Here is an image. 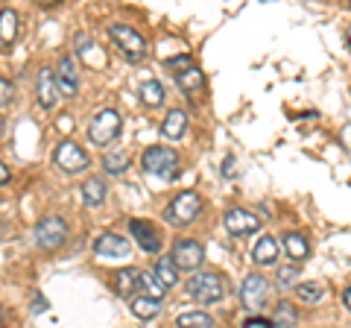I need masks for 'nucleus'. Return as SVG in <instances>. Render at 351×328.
Returning a JSON list of instances; mask_svg holds the SVG:
<instances>
[{
    "mask_svg": "<svg viewBox=\"0 0 351 328\" xmlns=\"http://www.w3.org/2000/svg\"><path fill=\"white\" fill-rule=\"evenodd\" d=\"M346 38H348V47H351V27H348V32H346Z\"/></svg>",
    "mask_w": 351,
    "mask_h": 328,
    "instance_id": "nucleus-39",
    "label": "nucleus"
},
{
    "mask_svg": "<svg viewBox=\"0 0 351 328\" xmlns=\"http://www.w3.org/2000/svg\"><path fill=\"white\" fill-rule=\"evenodd\" d=\"M80 194H82V202H85V205L97 209V205H103V202H106V194H108V191H106V182H103V179L91 176V179H85V182H82Z\"/></svg>",
    "mask_w": 351,
    "mask_h": 328,
    "instance_id": "nucleus-21",
    "label": "nucleus"
},
{
    "mask_svg": "<svg viewBox=\"0 0 351 328\" xmlns=\"http://www.w3.org/2000/svg\"><path fill=\"white\" fill-rule=\"evenodd\" d=\"M94 255L106 261H126L132 255V244L114 232H103L100 237H94Z\"/></svg>",
    "mask_w": 351,
    "mask_h": 328,
    "instance_id": "nucleus-9",
    "label": "nucleus"
},
{
    "mask_svg": "<svg viewBox=\"0 0 351 328\" xmlns=\"http://www.w3.org/2000/svg\"><path fill=\"white\" fill-rule=\"evenodd\" d=\"M12 103H15V85L6 76H0V108H9Z\"/></svg>",
    "mask_w": 351,
    "mask_h": 328,
    "instance_id": "nucleus-31",
    "label": "nucleus"
},
{
    "mask_svg": "<svg viewBox=\"0 0 351 328\" xmlns=\"http://www.w3.org/2000/svg\"><path fill=\"white\" fill-rule=\"evenodd\" d=\"M126 167H129V152L114 150V152H106L103 156V170L108 173V176H120Z\"/></svg>",
    "mask_w": 351,
    "mask_h": 328,
    "instance_id": "nucleus-24",
    "label": "nucleus"
},
{
    "mask_svg": "<svg viewBox=\"0 0 351 328\" xmlns=\"http://www.w3.org/2000/svg\"><path fill=\"white\" fill-rule=\"evenodd\" d=\"M261 229V220L252 211H243V209H232L226 214V232L232 237H243V235H252Z\"/></svg>",
    "mask_w": 351,
    "mask_h": 328,
    "instance_id": "nucleus-13",
    "label": "nucleus"
},
{
    "mask_svg": "<svg viewBox=\"0 0 351 328\" xmlns=\"http://www.w3.org/2000/svg\"><path fill=\"white\" fill-rule=\"evenodd\" d=\"M6 182H9V167L0 161V185H6Z\"/></svg>",
    "mask_w": 351,
    "mask_h": 328,
    "instance_id": "nucleus-34",
    "label": "nucleus"
},
{
    "mask_svg": "<svg viewBox=\"0 0 351 328\" xmlns=\"http://www.w3.org/2000/svg\"><path fill=\"white\" fill-rule=\"evenodd\" d=\"M184 129H188V112H184V108H170L167 117H164V124H161V135L176 141V138L184 135Z\"/></svg>",
    "mask_w": 351,
    "mask_h": 328,
    "instance_id": "nucleus-16",
    "label": "nucleus"
},
{
    "mask_svg": "<svg viewBox=\"0 0 351 328\" xmlns=\"http://www.w3.org/2000/svg\"><path fill=\"white\" fill-rule=\"evenodd\" d=\"M202 202H199V194L193 191H182L176 200L164 209V220L170 226H191L196 220V214H199Z\"/></svg>",
    "mask_w": 351,
    "mask_h": 328,
    "instance_id": "nucleus-6",
    "label": "nucleus"
},
{
    "mask_svg": "<svg viewBox=\"0 0 351 328\" xmlns=\"http://www.w3.org/2000/svg\"><path fill=\"white\" fill-rule=\"evenodd\" d=\"M295 281H299V267L287 264V267H281V270H278V276H276V284H278L281 290H290Z\"/></svg>",
    "mask_w": 351,
    "mask_h": 328,
    "instance_id": "nucleus-30",
    "label": "nucleus"
},
{
    "mask_svg": "<svg viewBox=\"0 0 351 328\" xmlns=\"http://www.w3.org/2000/svg\"><path fill=\"white\" fill-rule=\"evenodd\" d=\"M53 164H56L62 173L73 176V173L88 170L91 159H88V152L80 144H76V141H62V144L56 147V152H53Z\"/></svg>",
    "mask_w": 351,
    "mask_h": 328,
    "instance_id": "nucleus-7",
    "label": "nucleus"
},
{
    "mask_svg": "<svg viewBox=\"0 0 351 328\" xmlns=\"http://www.w3.org/2000/svg\"><path fill=\"white\" fill-rule=\"evenodd\" d=\"M141 290H144V296H152V299H158L161 302V296L167 293V288L156 279V276H149V272H141V284H138Z\"/></svg>",
    "mask_w": 351,
    "mask_h": 328,
    "instance_id": "nucleus-28",
    "label": "nucleus"
},
{
    "mask_svg": "<svg viewBox=\"0 0 351 328\" xmlns=\"http://www.w3.org/2000/svg\"><path fill=\"white\" fill-rule=\"evenodd\" d=\"M176 82H179V89H182L184 94H188L191 100H196L193 94H199V91H202V85H205V73L193 65V68L182 71V73H176Z\"/></svg>",
    "mask_w": 351,
    "mask_h": 328,
    "instance_id": "nucleus-19",
    "label": "nucleus"
},
{
    "mask_svg": "<svg viewBox=\"0 0 351 328\" xmlns=\"http://www.w3.org/2000/svg\"><path fill=\"white\" fill-rule=\"evenodd\" d=\"M295 323V311L290 302H278L276 308V316H272V328H293Z\"/></svg>",
    "mask_w": 351,
    "mask_h": 328,
    "instance_id": "nucleus-29",
    "label": "nucleus"
},
{
    "mask_svg": "<svg viewBox=\"0 0 351 328\" xmlns=\"http://www.w3.org/2000/svg\"><path fill=\"white\" fill-rule=\"evenodd\" d=\"M129 311L135 314L138 320H152V316H158L161 302L152 299V296H132L129 299Z\"/></svg>",
    "mask_w": 351,
    "mask_h": 328,
    "instance_id": "nucleus-22",
    "label": "nucleus"
},
{
    "mask_svg": "<svg viewBox=\"0 0 351 328\" xmlns=\"http://www.w3.org/2000/svg\"><path fill=\"white\" fill-rule=\"evenodd\" d=\"M3 129H6V120H3V115H0V138H3Z\"/></svg>",
    "mask_w": 351,
    "mask_h": 328,
    "instance_id": "nucleus-37",
    "label": "nucleus"
},
{
    "mask_svg": "<svg viewBox=\"0 0 351 328\" xmlns=\"http://www.w3.org/2000/svg\"><path fill=\"white\" fill-rule=\"evenodd\" d=\"M179 328H214V320L202 311H191V314H182L179 320H176Z\"/></svg>",
    "mask_w": 351,
    "mask_h": 328,
    "instance_id": "nucleus-27",
    "label": "nucleus"
},
{
    "mask_svg": "<svg viewBox=\"0 0 351 328\" xmlns=\"http://www.w3.org/2000/svg\"><path fill=\"white\" fill-rule=\"evenodd\" d=\"M18 32H21V18L15 9H3L0 12V53H9L18 41Z\"/></svg>",
    "mask_w": 351,
    "mask_h": 328,
    "instance_id": "nucleus-15",
    "label": "nucleus"
},
{
    "mask_svg": "<svg viewBox=\"0 0 351 328\" xmlns=\"http://www.w3.org/2000/svg\"><path fill=\"white\" fill-rule=\"evenodd\" d=\"M56 82H59V94L64 97V100H73V97L80 94V71H76L73 56H62L59 59Z\"/></svg>",
    "mask_w": 351,
    "mask_h": 328,
    "instance_id": "nucleus-11",
    "label": "nucleus"
},
{
    "mask_svg": "<svg viewBox=\"0 0 351 328\" xmlns=\"http://www.w3.org/2000/svg\"><path fill=\"white\" fill-rule=\"evenodd\" d=\"M129 232H132V237L138 240V246L144 249V253H158L161 249V235H158V229L152 226V223H147V220H132L129 223Z\"/></svg>",
    "mask_w": 351,
    "mask_h": 328,
    "instance_id": "nucleus-14",
    "label": "nucleus"
},
{
    "mask_svg": "<svg viewBox=\"0 0 351 328\" xmlns=\"http://www.w3.org/2000/svg\"><path fill=\"white\" fill-rule=\"evenodd\" d=\"M167 65H170V71H176V73H182V71H188V68H193V59L188 56V53H182V56H176V59H167ZM173 73V76H176Z\"/></svg>",
    "mask_w": 351,
    "mask_h": 328,
    "instance_id": "nucleus-32",
    "label": "nucleus"
},
{
    "mask_svg": "<svg viewBox=\"0 0 351 328\" xmlns=\"http://www.w3.org/2000/svg\"><path fill=\"white\" fill-rule=\"evenodd\" d=\"M170 258L176 261V267L179 270H199L202 261H205V249H202V244L184 237V240H176L173 244V255Z\"/></svg>",
    "mask_w": 351,
    "mask_h": 328,
    "instance_id": "nucleus-10",
    "label": "nucleus"
},
{
    "mask_svg": "<svg viewBox=\"0 0 351 328\" xmlns=\"http://www.w3.org/2000/svg\"><path fill=\"white\" fill-rule=\"evenodd\" d=\"M164 288H173V284H179V267H176V261L173 258H158V264H156V272H152Z\"/></svg>",
    "mask_w": 351,
    "mask_h": 328,
    "instance_id": "nucleus-23",
    "label": "nucleus"
},
{
    "mask_svg": "<svg viewBox=\"0 0 351 328\" xmlns=\"http://www.w3.org/2000/svg\"><path fill=\"white\" fill-rule=\"evenodd\" d=\"M295 296H299L302 302H307V305H316L325 296V288L316 284V281H302V284H295Z\"/></svg>",
    "mask_w": 351,
    "mask_h": 328,
    "instance_id": "nucleus-26",
    "label": "nucleus"
},
{
    "mask_svg": "<svg viewBox=\"0 0 351 328\" xmlns=\"http://www.w3.org/2000/svg\"><path fill=\"white\" fill-rule=\"evenodd\" d=\"M267 299H269V281L261 272H249L243 284H240V302H243V308L261 311L267 305Z\"/></svg>",
    "mask_w": 351,
    "mask_h": 328,
    "instance_id": "nucleus-8",
    "label": "nucleus"
},
{
    "mask_svg": "<svg viewBox=\"0 0 351 328\" xmlns=\"http://www.w3.org/2000/svg\"><path fill=\"white\" fill-rule=\"evenodd\" d=\"M32 311H36V314L47 311V305H44V299H32Z\"/></svg>",
    "mask_w": 351,
    "mask_h": 328,
    "instance_id": "nucleus-35",
    "label": "nucleus"
},
{
    "mask_svg": "<svg viewBox=\"0 0 351 328\" xmlns=\"http://www.w3.org/2000/svg\"><path fill=\"white\" fill-rule=\"evenodd\" d=\"M281 249L287 253L290 261H304L311 255V246H307V240L299 235V232H287L281 237Z\"/></svg>",
    "mask_w": 351,
    "mask_h": 328,
    "instance_id": "nucleus-20",
    "label": "nucleus"
},
{
    "mask_svg": "<svg viewBox=\"0 0 351 328\" xmlns=\"http://www.w3.org/2000/svg\"><path fill=\"white\" fill-rule=\"evenodd\" d=\"M3 320H6V314H3V308H0V325H3Z\"/></svg>",
    "mask_w": 351,
    "mask_h": 328,
    "instance_id": "nucleus-38",
    "label": "nucleus"
},
{
    "mask_svg": "<svg viewBox=\"0 0 351 328\" xmlns=\"http://www.w3.org/2000/svg\"><path fill=\"white\" fill-rule=\"evenodd\" d=\"M223 176L226 179L234 176V156H226V161H223Z\"/></svg>",
    "mask_w": 351,
    "mask_h": 328,
    "instance_id": "nucleus-33",
    "label": "nucleus"
},
{
    "mask_svg": "<svg viewBox=\"0 0 351 328\" xmlns=\"http://www.w3.org/2000/svg\"><path fill=\"white\" fill-rule=\"evenodd\" d=\"M343 302H346V308H348V311H351V288H348V290H346V293H343Z\"/></svg>",
    "mask_w": 351,
    "mask_h": 328,
    "instance_id": "nucleus-36",
    "label": "nucleus"
},
{
    "mask_svg": "<svg viewBox=\"0 0 351 328\" xmlns=\"http://www.w3.org/2000/svg\"><path fill=\"white\" fill-rule=\"evenodd\" d=\"M108 36H112L117 50L123 53V59L141 62V59L147 56V41H144V36H141L138 30H132L129 24H112V27H108Z\"/></svg>",
    "mask_w": 351,
    "mask_h": 328,
    "instance_id": "nucleus-5",
    "label": "nucleus"
},
{
    "mask_svg": "<svg viewBox=\"0 0 351 328\" xmlns=\"http://www.w3.org/2000/svg\"><path fill=\"white\" fill-rule=\"evenodd\" d=\"M32 240H36L38 249H59L64 246V240H68V223L62 220L59 214H47L41 217L36 223V232H32Z\"/></svg>",
    "mask_w": 351,
    "mask_h": 328,
    "instance_id": "nucleus-4",
    "label": "nucleus"
},
{
    "mask_svg": "<svg viewBox=\"0 0 351 328\" xmlns=\"http://www.w3.org/2000/svg\"><path fill=\"white\" fill-rule=\"evenodd\" d=\"M59 82H56V71L50 68H41L38 71V80H36V100L41 108H53L59 103Z\"/></svg>",
    "mask_w": 351,
    "mask_h": 328,
    "instance_id": "nucleus-12",
    "label": "nucleus"
},
{
    "mask_svg": "<svg viewBox=\"0 0 351 328\" xmlns=\"http://www.w3.org/2000/svg\"><path fill=\"white\" fill-rule=\"evenodd\" d=\"M278 240L276 237H261L258 244H255V249H252V261H255L258 267H269V264H276V258H278Z\"/></svg>",
    "mask_w": 351,
    "mask_h": 328,
    "instance_id": "nucleus-17",
    "label": "nucleus"
},
{
    "mask_svg": "<svg viewBox=\"0 0 351 328\" xmlns=\"http://www.w3.org/2000/svg\"><path fill=\"white\" fill-rule=\"evenodd\" d=\"M188 293L193 302L199 305H214L226 296V276L211 270H202V272H193L191 281H188Z\"/></svg>",
    "mask_w": 351,
    "mask_h": 328,
    "instance_id": "nucleus-1",
    "label": "nucleus"
},
{
    "mask_svg": "<svg viewBox=\"0 0 351 328\" xmlns=\"http://www.w3.org/2000/svg\"><path fill=\"white\" fill-rule=\"evenodd\" d=\"M141 167H144L149 176H158L164 182H173L179 176V156L170 150V147H149L144 150V156H141Z\"/></svg>",
    "mask_w": 351,
    "mask_h": 328,
    "instance_id": "nucleus-2",
    "label": "nucleus"
},
{
    "mask_svg": "<svg viewBox=\"0 0 351 328\" xmlns=\"http://www.w3.org/2000/svg\"><path fill=\"white\" fill-rule=\"evenodd\" d=\"M141 284V270H135V267H123V270H117L114 272V290L120 293V296H135V290H141L138 288Z\"/></svg>",
    "mask_w": 351,
    "mask_h": 328,
    "instance_id": "nucleus-18",
    "label": "nucleus"
},
{
    "mask_svg": "<svg viewBox=\"0 0 351 328\" xmlns=\"http://www.w3.org/2000/svg\"><path fill=\"white\" fill-rule=\"evenodd\" d=\"M141 100H144L147 106L158 108L164 103V85L158 80H147L144 85H141Z\"/></svg>",
    "mask_w": 351,
    "mask_h": 328,
    "instance_id": "nucleus-25",
    "label": "nucleus"
},
{
    "mask_svg": "<svg viewBox=\"0 0 351 328\" xmlns=\"http://www.w3.org/2000/svg\"><path fill=\"white\" fill-rule=\"evenodd\" d=\"M120 129H123V120L114 108H103V112H97L94 120L88 124V141L97 147H108L114 144L120 138Z\"/></svg>",
    "mask_w": 351,
    "mask_h": 328,
    "instance_id": "nucleus-3",
    "label": "nucleus"
}]
</instances>
